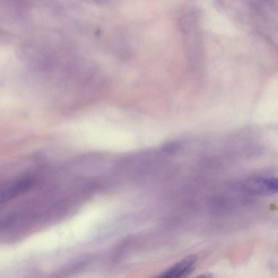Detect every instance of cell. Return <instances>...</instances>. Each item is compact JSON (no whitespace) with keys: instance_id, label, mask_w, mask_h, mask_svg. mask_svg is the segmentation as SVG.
<instances>
[{"instance_id":"obj_6","label":"cell","mask_w":278,"mask_h":278,"mask_svg":"<svg viewBox=\"0 0 278 278\" xmlns=\"http://www.w3.org/2000/svg\"><path fill=\"white\" fill-rule=\"evenodd\" d=\"M96 2H97L98 4H102L105 1V0H95Z\"/></svg>"},{"instance_id":"obj_1","label":"cell","mask_w":278,"mask_h":278,"mask_svg":"<svg viewBox=\"0 0 278 278\" xmlns=\"http://www.w3.org/2000/svg\"><path fill=\"white\" fill-rule=\"evenodd\" d=\"M235 188L249 195H269L278 194V178H254L238 182Z\"/></svg>"},{"instance_id":"obj_4","label":"cell","mask_w":278,"mask_h":278,"mask_svg":"<svg viewBox=\"0 0 278 278\" xmlns=\"http://www.w3.org/2000/svg\"><path fill=\"white\" fill-rule=\"evenodd\" d=\"M178 149V146L175 144H170L164 147V151L167 153L175 152Z\"/></svg>"},{"instance_id":"obj_2","label":"cell","mask_w":278,"mask_h":278,"mask_svg":"<svg viewBox=\"0 0 278 278\" xmlns=\"http://www.w3.org/2000/svg\"><path fill=\"white\" fill-rule=\"evenodd\" d=\"M196 260V256H188L163 273L160 277L171 278L184 276L193 271Z\"/></svg>"},{"instance_id":"obj_5","label":"cell","mask_w":278,"mask_h":278,"mask_svg":"<svg viewBox=\"0 0 278 278\" xmlns=\"http://www.w3.org/2000/svg\"><path fill=\"white\" fill-rule=\"evenodd\" d=\"M212 276L211 274L206 273L204 274L203 275H202L201 276H199V277H211Z\"/></svg>"},{"instance_id":"obj_3","label":"cell","mask_w":278,"mask_h":278,"mask_svg":"<svg viewBox=\"0 0 278 278\" xmlns=\"http://www.w3.org/2000/svg\"><path fill=\"white\" fill-rule=\"evenodd\" d=\"M33 181L30 178H24L14 182L13 184L9 186L1 194V202H6L17 195L24 192L30 188L33 184Z\"/></svg>"}]
</instances>
